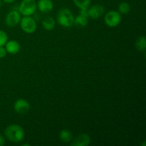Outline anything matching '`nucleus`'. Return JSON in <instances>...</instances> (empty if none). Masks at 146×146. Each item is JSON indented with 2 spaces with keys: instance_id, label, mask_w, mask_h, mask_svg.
<instances>
[{
  "instance_id": "dca6fc26",
  "label": "nucleus",
  "mask_w": 146,
  "mask_h": 146,
  "mask_svg": "<svg viewBox=\"0 0 146 146\" xmlns=\"http://www.w3.org/2000/svg\"><path fill=\"white\" fill-rule=\"evenodd\" d=\"M131 11V5L126 1L121 2L118 5V12L121 14H126Z\"/></svg>"
},
{
  "instance_id": "9b49d317",
  "label": "nucleus",
  "mask_w": 146,
  "mask_h": 146,
  "mask_svg": "<svg viewBox=\"0 0 146 146\" xmlns=\"http://www.w3.org/2000/svg\"><path fill=\"white\" fill-rule=\"evenodd\" d=\"M5 48L7 50V53L10 54H16L20 51L19 43L16 40H10L7 42L5 44Z\"/></svg>"
},
{
  "instance_id": "4be33fe9",
  "label": "nucleus",
  "mask_w": 146,
  "mask_h": 146,
  "mask_svg": "<svg viewBox=\"0 0 146 146\" xmlns=\"http://www.w3.org/2000/svg\"><path fill=\"white\" fill-rule=\"evenodd\" d=\"M2 1L6 4H11V3L15 1V0H2Z\"/></svg>"
},
{
  "instance_id": "a211bd4d",
  "label": "nucleus",
  "mask_w": 146,
  "mask_h": 146,
  "mask_svg": "<svg viewBox=\"0 0 146 146\" xmlns=\"http://www.w3.org/2000/svg\"><path fill=\"white\" fill-rule=\"evenodd\" d=\"M8 41V35L3 30H0V46H4Z\"/></svg>"
},
{
  "instance_id": "6e6552de",
  "label": "nucleus",
  "mask_w": 146,
  "mask_h": 146,
  "mask_svg": "<svg viewBox=\"0 0 146 146\" xmlns=\"http://www.w3.org/2000/svg\"><path fill=\"white\" fill-rule=\"evenodd\" d=\"M105 14V8L101 4H95L88 8V17L91 19H98Z\"/></svg>"
},
{
  "instance_id": "20e7f679",
  "label": "nucleus",
  "mask_w": 146,
  "mask_h": 146,
  "mask_svg": "<svg viewBox=\"0 0 146 146\" xmlns=\"http://www.w3.org/2000/svg\"><path fill=\"white\" fill-rule=\"evenodd\" d=\"M19 24L22 31L29 34L35 32L37 28L36 21L31 16H24L21 19Z\"/></svg>"
},
{
  "instance_id": "412c9836",
  "label": "nucleus",
  "mask_w": 146,
  "mask_h": 146,
  "mask_svg": "<svg viewBox=\"0 0 146 146\" xmlns=\"http://www.w3.org/2000/svg\"><path fill=\"white\" fill-rule=\"evenodd\" d=\"M5 144V139H4V136L0 134V146H3Z\"/></svg>"
},
{
  "instance_id": "0eeeda50",
  "label": "nucleus",
  "mask_w": 146,
  "mask_h": 146,
  "mask_svg": "<svg viewBox=\"0 0 146 146\" xmlns=\"http://www.w3.org/2000/svg\"><path fill=\"white\" fill-rule=\"evenodd\" d=\"M14 109L18 114H26L30 110V104L24 98H19L14 104Z\"/></svg>"
},
{
  "instance_id": "2eb2a0df",
  "label": "nucleus",
  "mask_w": 146,
  "mask_h": 146,
  "mask_svg": "<svg viewBox=\"0 0 146 146\" xmlns=\"http://www.w3.org/2000/svg\"><path fill=\"white\" fill-rule=\"evenodd\" d=\"M135 47L139 51H145L146 48V40L145 36H141L135 41Z\"/></svg>"
},
{
  "instance_id": "9d476101",
  "label": "nucleus",
  "mask_w": 146,
  "mask_h": 146,
  "mask_svg": "<svg viewBox=\"0 0 146 146\" xmlns=\"http://www.w3.org/2000/svg\"><path fill=\"white\" fill-rule=\"evenodd\" d=\"M37 8L41 12L47 14L54 9V3L52 0H38L37 3Z\"/></svg>"
},
{
  "instance_id": "5701e85b",
  "label": "nucleus",
  "mask_w": 146,
  "mask_h": 146,
  "mask_svg": "<svg viewBox=\"0 0 146 146\" xmlns=\"http://www.w3.org/2000/svg\"><path fill=\"white\" fill-rule=\"evenodd\" d=\"M2 5V0H0V7H1Z\"/></svg>"
},
{
  "instance_id": "f257e3e1",
  "label": "nucleus",
  "mask_w": 146,
  "mask_h": 146,
  "mask_svg": "<svg viewBox=\"0 0 146 146\" xmlns=\"http://www.w3.org/2000/svg\"><path fill=\"white\" fill-rule=\"evenodd\" d=\"M4 135L7 140L14 143H18L24 140L25 133L21 125L11 124L5 128Z\"/></svg>"
},
{
  "instance_id": "f8f14e48",
  "label": "nucleus",
  "mask_w": 146,
  "mask_h": 146,
  "mask_svg": "<svg viewBox=\"0 0 146 146\" xmlns=\"http://www.w3.org/2000/svg\"><path fill=\"white\" fill-rule=\"evenodd\" d=\"M59 139L61 142L64 143H68L71 141H72L73 134L69 130L63 129L59 133Z\"/></svg>"
},
{
  "instance_id": "f3484780",
  "label": "nucleus",
  "mask_w": 146,
  "mask_h": 146,
  "mask_svg": "<svg viewBox=\"0 0 146 146\" xmlns=\"http://www.w3.org/2000/svg\"><path fill=\"white\" fill-rule=\"evenodd\" d=\"M73 1L78 8L84 9L89 7L91 0H73Z\"/></svg>"
},
{
  "instance_id": "39448f33",
  "label": "nucleus",
  "mask_w": 146,
  "mask_h": 146,
  "mask_svg": "<svg viewBox=\"0 0 146 146\" xmlns=\"http://www.w3.org/2000/svg\"><path fill=\"white\" fill-rule=\"evenodd\" d=\"M121 14L118 11H109L106 14L104 17V22L108 26V27H115L120 24L121 22Z\"/></svg>"
},
{
  "instance_id": "1a4fd4ad",
  "label": "nucleus",
  "mask_w": 146,
  "mask_h": 146,
  "mask_svg": "<svg viewBox=\"0 0 146 146\" xmlns=\"http://www.w3.org/2000/svg\"><path fill=\"white\" fill-rule=\"evenodd\" d=\"M91 137L87 133H81L77 135L71 142V146H88L91 143Z\"/></svg>"
},
{
  "instance_id": "aec40b11",
  "label": "nucleus",
  "mask_w": 146,
  "mask_h": 146,
  "mask_svg": "<svg viewBox=\"0 0 146 146\" xmlns=\"http://www.w3.org/2000/svg\"><path fill=\"white\" fill-rule=\"evenodd\" d=\"M80 14L84 16V17H86L88 18V8H84V9H80Z\"/></svg>"
},
{
  "instance_id": "ddd939ff",
  "label": "nucleus",
  "mask_w": 146,
  "mask_h": 146,
  "mask_svg": "<svg viewBox=\"0 0 146 146\" xmlns=\"http://www.w3.org/2000/svg\"><path fill=\"white\" fill-rule=\"evenodd\" d=\"M56 22L55 20L53 17H46L45 18L43 19L42 21V27L46 31H51L55 28Z\"/></svg>"
},
{
  "instance_id": "423d86ee",
  "label": "nucleus",
  "mask_w": 146,
  "mask_h": 146,
  "mask_svg": "<svg viewBox=\"0 0 146 146\" xmlns=\"http://www.w3.org/2000/svg\"><path fill=\"white\" fill-rule=\"evenodd\" d=\"M21 19V14L18 10H11L6 16L5 23L8 27H14L19 24Z\"/></svg>"
},
{
  "instance_id": "6ab92c4d",
  "label": "nucleus",
  "mask_w": 146,
  "mask_h": 146,
  "mask_svg": "<svg viewBox=\"0 0 146 146\" xmlns=\"http://www.w3.org/2000/svg\"><path fill=\"white\" fill-rule=\"evenodd\" d=\"M7 51L4 46H0V58H3L7 56Z\"/></svg>"
},
{
  "instance_id": "7ed1b4c3",
  "label": "nucleus",
  "mask_w": 146,
  "mask_h": 146,
  "mask_svg": "<svg viewBox=\"0 0 146 146\" xmlns=\"http://www.w3.org/2000/svg\"><path fill=\"white\" fill-rule=\"evenodd\" d=\"M37 9L36 0H23L18 8L19 12L23 16H31L35 14Z\"/></svg>"
},
{
  "instance_id": "f03ea898",
  "label": "nucleus",
  "mask_w": 146,
  "mask_h": 146,
  "mask_svg": "<svg viewBox=\"0 0 146 146\" xmlns=\"http://www.w3.org/2000/svg\"><path fill=\"white\" fill-rule=\"evenodd\" d=\"M57 22L64 28H70L74 24V17L72 12L67 8H63L57 14Z\"/></svg>"
},
{
  "instance_id": "4468645a",
  "label": "nucleus",
  "mask_w": 146,
  "mask_h": 146,
  "mask_svg": "<svg viewBox=\"0 0 146 146\" xmlns=\"http://www.w3.org/2000/svg\"><path fill=\"white\" fill-rule=\"evenodd\" d=\"M88 17L79 14L74 18V24L79 27H85L88 25Z\"/></svg>"
}]
</instances>
